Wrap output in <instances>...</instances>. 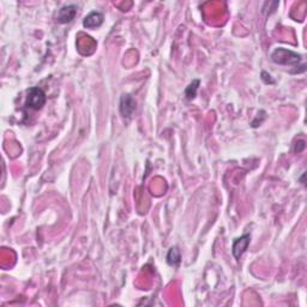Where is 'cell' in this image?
I'll return each instance as SVG.
<instances>
[{
	"label": "cell",
	"mask_w": 307,
	"mask_h": 307,
	"mask_svg": "<svg viewBox=\"0 0 307 307\" xmlns=\"http://www.w3.org/2000/svg\"><path fill=\"white\" fill-rule=\"evenodd\" d=\"M77 15V6L75 5H65V6L61 7L58 12V17L56 21L61 24L70 23Z\"/></svg>",
	"instance_id": "5b68a950"
},
{
	"label": "cell",
	"mask_w": 307,
	"mask_h": 307,
	"mask_svg": "<svg viewBox=\"0 0 307 307\" xmlns=\"http://www.w3.org/2000/svg\"><path fill=\"white\" fill-rule=\"evenodd\" d=\"M46 103V94L44 90L37 87L30 88L28 90V96H26V106L28 108L39 110L45 106Z\"/></svg>",
	"instance_id": "7a4b0ae2"
},
{
	"label": "cell",
	"mask_w": 307,
	"mask_h": 307,
	"mask_svg": "<svg viewBox=\"0 0 307 307\" xmlns=\"http://www.w3.org/2000/svg\"><path fill=\"white\" fill-rule=\"evenodd\" d=\"M199 80L198 79H195L192 83H191L190 85L186 88V90H185V95H186V99L188 100H192L196 98V94H197V90H198V87H199Z\"/></svg>",
	"instance_id": "ba28073f"
},
{
	"label": "cell",
	"mask_w": 307,
	"mask_h": 307,
	"mask_svg": "<svg viewBox=\"0 0 307 307\" xmlns=\"http://www.w3.org/2000/svg\"><path fill=\"white\" fill-rule=\"evenodd\" d=\"M102 23H103V15L98 11L90 12L83 21V26L88 29L99 28Z\"/></svg>",
	"instance_id": "8992f818"
},
{
	"label": "cell",
	"mask_w": 307,
	"mask_h": 307,
	"mask_svg": "<svg viewBox=\"0 0 307 307\" xmlns=\"http://www.w3.org/2000/svg\"><path fill=\"white\" fill-rule=\"evenodd\" d=\"M271 59L275 64L284 66H295L298 67L300 64L303 56L298 53L293 52L290 50H285V48H276L271 54Z\"/></svg>",
	"instance_id": "6da1fadb"
},
{
	"label": "cell",
	"mask_w": 307,
	"mask_h": 307,
	"mask_svg": "<svg viewBox=\"0 0 307 307\" xmlns=\"http://www.w3.org/2000/svg\"><path fill=\"white\" fill-rule=\"evenodd\" d=\"M250 240H251V235L250 234H245V235L234 240L231 252H233V256L235 257V259H240L241 256L246 252L247 247L250 245Z\"/></svg>",
	"instance_id": "3957f363"
},
{
	"label": "cell",
	"mask_w": 307,
	"mask_h": 307,
	"mask_svg": "<svg viewBox=\"0 0 307 307\" xmlns=\"http://www.w3.org/2000/svg\"><path fill=\"white\" fill-rule=\"evenodd\" d=\"M181 259V256H180V251L178 250V247H172L169 250L168 255H167V263L169 265H178Z\"/></svg>",
	"instance_id": "52a82bcc"
},
{
	"label": "cell",
	"mask_w": 307,
	"mask_h": 307,
	"mask_svg": "<svg viewBox=\"0 0 307 307\" xmlns=\"http://www.w3.org/2000/svg\"><path fill=\"white\" fill-rule=\"evenodd\" d=\"M120 113L124 118H131L136 110V101L128 94H124L120 99Z\"/></svg>",
	"instance_id": "277c9868"
}]
</instances>
